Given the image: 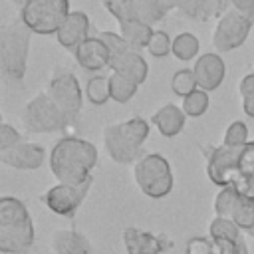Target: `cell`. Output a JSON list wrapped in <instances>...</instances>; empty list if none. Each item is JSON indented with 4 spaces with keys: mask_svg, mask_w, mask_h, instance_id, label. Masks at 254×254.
Instances as JSON below:
<instances>
[{
    "mask_svg": "<svg viewBox=\"0 0 254 254\" xmlns=\"http://www.w3.org/2000/svg\"><path fill=\"white\" fill-rule=\"evenodd\" d=\"M8 2H12V4H18V6H24V2H26V0H8Z\"/></svg>",
    "mask_w": 254,
    "mask_h": 254,
    "instance_id": "cell-39",
    "label": "cell"
},
{
    "mask_svg": "<svg viewBox=\"0 0 254 254\" xmlns=\"http://www.w3.org/2000/svg\"><path fill=\"white\" fill-rule=\"evenodd\" d=\"M238 190L234 187H222L218 190V194L214 196V212L216 216H222V218H230L232 214V208L236 206L238 202Z\"/></svg>",
    "mask_w": 254,
    "mask_h": 254,
    "instance_id": "cell-30",
    "label": "cell"
},
{
    "mask_svg": "<svg viewBox=\"0 0 254 254\" xmlns=\"http://www.w3.org/2000/svg\"><path fill=\"white\" fill-rule=\"evenodd\" d=\"M185 254H214L212 238L204 236H192L185 244Z\"/></svg>",
    "mask_w": 254,
    "mask_h": 254,
    "instance_id": "cell-36",
    "label": "cell"
},
{
    "mask_svg": "<svg viewBox=\"0 0 254 254\" xmlns=\"http://www.w3.org/2000/svg\"><path fill=\"white\" fill-rule=\"evenodd\" d=\"M69 0H26L20 8V20L32 34H58L69 16Z\"/></svg>",
    "mask_w": 254,
    "mask_h": 254,
    "instance_id": "cell-6",
    "label": "cell"
},
{
    "mask_svg": "<svg viewBox=\"0 0 254 254\" xmlns=\"http://www.w3.org/2000/svg\"><path fill=\"white\" fill-rule=\"evenodd\" d=\"M121 240L127 254H163L167 248H171V242L165 236H157L149 230H141L135 226L125 228Z\"/></svg>",
    "mask_w": 254,
    "mask_h": 254,
    "instance_id": "cell-15",
    "label": "cell"
},
{
    "mask_svg": "<svg viewBox=\"0 0 254 254\" xmlns=\"http://www.w3.org/2000/svg\"><path fill=\"white\" fill-rule=\"evenodd\" d=\"M133 179L139 190L149 198H163L175 187L171 165L161 153H145L133 163Z\"/></svg>",
    "mask_w": 254,
    "mask_h": 254,
    "instance_id": "cell-5",
    "label": "cell"
},
{
    "mask_svg": "<svg viewBox=\"0 0 254 254\" xmlns=\"http://www.w3.org/2000/svg\"><path fill=\"white\" fill-rule=\"evenodd\" d=\"M101 4L119 24H123L127 20H133V18H139L133 0H101Z\"/></svg>",
    "mask_w": 254,
    "mask_h": 254,
    "instance_id": "cell-29",
    "label": "cell"
},
{
    "mask_svg": "<svg viewBox=\"0 0 254 254\" xmlns=\"http://www.w3.org/2000/svg\"><path fill=\"white\" fill-rule=\"evenodd\" d=\"M18 143H22V135L18 133V129L12 127L10 123H2L0 125V151L10 149Z\"/></svg>",
    "mask_w": 254,
    "mask_h": 254,
    "instance_id": "cell-37",
    "label": "cell"
},
{
    "mask_svg": "<svg viewBox=\"0 0 254 254\" xmlns=\"http://www.w3.org/2000/svg\"><path fill=\"white\" fill-rule=\"evenodd\" d=\"M34 222L22 200L14 196L0 198V252L28 254L34 246Z\"/></svg>",
    "mask_w": 254,
    "mask_h": 254,
    "instance_id": "cell-2",
    "label": "cell"
},
{
    "mask_svg": "<svg viewBox=\"0 0 254 254\" xmlns=\"http://www.w3.org/2000/svg\"><path fill=\"white\" fill-rule=\"evenodd\" d=\"M46 93L52 97V101L64 111V115L69 119V123H73L81 111V103H83V95H81V87L77 77L67 71V69H56Z\"/></svg>",
    "mask_w": 254,
    "mask_h": 254,
    "instance_id": "cell-10",
    "label": "cell"
},
{
    "mask_svg": "<svg viewBox=\"0 0 254 254\" xmlns=\"http://www.w3.org/2000/svg\"><path fill=\"white\" fill-rule=\"evenodd\" d=\"M73 58L79 64V67H83L85 71H101L103 67H109V48L107 44L97 36H89L85 38L75 50H73Z\"/></svg>",
    "mask_w": 254,
    "mask_h": 254,
    "instance_id": "cell-16",
    "label": "cell"
},
{
    "mask_svg": "<svg viewBox=\"0 0 254 254\" xmlns=\"http://www.w3.org/2000/svg\"><path fill=\"white\" fill-rule=\"evenodd\" d=\"M208 105H210V97H208V91H204V89H194L190 95H187V97H183V111L187 113V117H200V115H204L206 113V109H208Z\"/></svg>",
    "mask_w": 254,
    "mask_h": 254,
    "instance_id": "cell-27",
    "label": "cell"
},
{
    "mask_svg": "<svg viewBox=\"0 0 254 254\" xmlns=\"http://www.w3.org/2000/svg\"><path fill=\"white\" fill-rule=\"evenodd\" d=\"M85 95H87L89 103H93V105L107 103L111 99V95H109V77H105L101 73L91 75L85 83Z\"/></svg>",
    "mask_w": 254,
    "mask_h": 254,
    "instance_id": "cell-24",
    "label": "cell"
},
{
    "mask_svg": "<svg viewBox=\"0 0 254 254\" xmlns=\"http://www.w3.org/2000/svg\"><path fill=\"white\" fill-rule=\"evenodd\" d=\"M252 22H254V18H250L234 8L226 10L214 24L212 46L218 52H232V50L240 48L252 30Z\"/></svg>",
    "mask_w": 254,
    "mask_h": 254,
    "instance_id": "cell-9",
    "label": "cell"
},
{
    "mask_svg": "<svg viewBox=\"0 0 254 254\" xmlns=\"http://www.w3.org/2000/svg\"><path fill=\"white\" fill-rule=\"evenodd\" d=\"M22 125L28 133H56L69 125L64 111L52 101L48 93L34 95L22 109Z\"/></svg>",
    "mask_w": 254,
    "mask_h": 254,
    "instance_id": "cell-8",
    "label": "cell"
},
{
    "mask_svg": "<svg viewBox=\"0 0 254 254\" xmlns=\"http://www.w3.org/2000/svg\"><path fill=\"white\" fill-rule=\"evenodd\" d=\"M137 8V16L147 24H157L167 16V6L163 0H133Z\"/></svg>",
    "mask_w": 254,
    "mask_h": 254,
    "instance_id": "cell-26",
    "label": "cell"
},
{
    "mask_svg": "<svg viewBox=\"0 0 254 254\" xmlns=\"http://www.w3.org/2000/svg\"><path fill=\"white\" fill-rule=\"evenodd\" d=\"M171 89H173V93L179 95V97H187V95H190L194 89H198L194 71H192V69H187V67L175 71L173 77H171Z\"/></svg>",
    "mask_w": 254,
    "mask_h": 254,
    "instance_id": "cell-28",
    "label": "cell"
},
{
    "mask_svg": "<svg viewBox=\"0 0 254 254\" xmlns=\"http://www.w3.org/2000/svg\"><path fill=\"white\" fill-rule=\"evenodd\" d=\"M230 6V0H198L200 8V22L208 18H220Z\"/></svg>",
    "mask_w": 254,
    "mask_h": 254,
    "instance_id": "cell-35",
    "label": "cell"
},
{
    "mask_svg": "<svg viewBox=\"0 0 254 254\" xmlns=\"http://www.w3.org/2000/svg\"><path fill=\"white\" fill-rule=\"evenodd\" d=\"M58 44L65 50H75L85 38H89V18L85 12L81 10H73L69 12V16L65 18V22L62 24V28L56 34Z\"/></svg>",
    "mask_w": 254,
    "mask_h": 254,
    "instance_id": "cell-18",
    "label": "cell"
},
{
    "mask_svg": "<svg viewBox=\"0 0 254 254\" xmlns=\"http://www.w3.org/2000/svg\"><path fill=\"white\" fill-rule=\"evenodd\" d=\"M167 10H179L185 18L200 22V8H198V0H163Z\"/></svg>",
    "mask_w": 254,
    "mask_h": 254,
    "instance_id": "cell-34",
    "label": "cell"
},
{
    "mask_svg": "<svg viewBox=\"0 0 254 254\" xmlns=\"http://www.w3.org/2000/svg\"><path fill=\"white\" fill-rule=\"evenodd\" d=\"M240 194V192H238ZM230 220L244 232H248L252 226H254V200L246 198V196H238V202L236 206L232 208V214H230Z\"/></svg>",
    "mask_w": 254,
    "mask_h": 254,
    "instance_id": "cell-25",
    "label": "cell"
},
{
    "mask_svg": "<svg viewBox=\"0 0 254 254\" xmlns=\"http://www.w3.org/2000/svg\"><path fill=\"white\" fill-rule=\"evenodd\" d=\"M50 248L54 254H91V242L87 236L73 228L56 230L50 238Z\"/></svg>",
    "mask_w": 254,
    "mask_h": 254,
    "instance_id": "cell-19",
    "label": "cell"
},
{
    "mask_svg": "<svg viewBox=\"0 0 254 254\" xmlns=\"http://www.w3.org/2000/svg\"><path fill=\"white\" fill-rule=\"evenodd\" d=\"M238 93L242 97V111L248 117H254V71L246 73L238 83Z\"/></svg>",
    "mask_w": 254,
    "mask_h": 254,
    "instance_id": "cell-33",
    "label": "cell"
},
{
    "mask_svg": "<svg viewBox=\"0 0 254 254\" xmlns=\"http://www.w3.org/2000/svg\"><path fill=\"white\" fill-rule=\"evenodd\" d=\"M246 234H248V236H252V238H254V226H252V228H250V230H248V232H246Z\"/></svg>",
    "mask_w": 254,
    "mask_h": 254,
    "instance_id": "cell-40",
    "label": "cell"
},
{
    "mask_svg": "<svg viewBox=\"0 0 254 254\" xmlns=\"http://www.w3.org/2000/svg\"><path fill=\"white\" fill-rule=\"evenodd\" d=\"M242 147H214L206 157V177L216 187H232L240 175L238 157Z\"/></svg>",
    "mask_w": 254,
    "mask_h": 254,
    "instance_id": "cell-11",
    "label": "cell"
},
{
    "mask_svg": "<svg viewBox=\"0 0 254 254\" xmlns=\"http://www.w3.org/2000/svg\"><path fill=\"white\" fill-rule=\"evenodd\" d=\"M30 40H32V30L22 20H14L2 26L0 30V69L6 79L22 81L26 67H28Z\"/></svg>",
    "mask_w": 254,
    "mask_h": 254,
    "instance_id": "cell-4",
    "label": "cell"
},
{
    "mask_svg": "<svg viewBox=\"0 0 254 254\" xmlns=\"http://www.w3.org/2000/svg\"><path fill=\"white\" fill-rule=\"evenodd\" d=\"M0 161L6 167L18 169V171H36L46 161V151L42 145L36 143H18L10 149L0 151Z\"/></svg>",
    "mask_w": 254,
    "mask_h": 254,
    "instance_id": "cell-14",
    "label": "cell"
},
{
    "mask_svg": "<svg viewBox=\"0 0 254 254\" xmlns=\"http://www.w3.org/2000/svg\"><path fill=\"white\" fill-rule=\"evenodd\" d=\"M99 38L109 48V56H111L109 58V67H111V71L135 81L137 85H141L147 79V73H149V65H147L145 58L137 50H133L121 38V34L99 32Z\"/></svg>",
    "mask_w": 254,
    "mask_h": 254,
    "instance_id": "cell-7",
    "label": "cell"
},
{
    "mask_svg": "<svg viewBox=\"0 0 254 254\" xmlns=\"http://www.w3.org/2000/svg\"><path fill=\"white\" fill-rule=\"evenodd\" d=\"M185 119H187V113L183 111V107H179L175 103H165L151 115V123L157 127V131L163 137L179 135L185 127Z\"/></svg>",
    "mask_w": 254,
    "mask_h": 254,
    "instance_id": "cell-20",
    "label": "cell"
},
{
    "mask_svg": "<svg viewBox=\"0 0 254 254\" xmlns=\"http://www.w3.org/2000/svg\"><path fill=\"white\" fill-rule=\"evenodd\" d=\"M230 6L250 18H254V0H230Z\"/></svg>",
    "mask_w": 254,
    "mask_h": 254,
    "instance_id": "cell-38",
    "label": "cell"
},
{
    "mask_svg": "<svg viewBox=\"0 0 254 254\" xmlns=\"http://www.w3.org/2000/svg\"><path fill=\"white\" fill-rule=\"evenodd\" d=\"M198 40L190 32H181L173 38V56L181 62H189L198 54Z\"/></svg>",
    "mask_w": 254,
    "mask_h": 254,
    "instance_id": "cell-23",
    "label": "cell"
},
{
    "mask_svg": "<svg viewBox=\"0 0 254 254\" xmlns=\"http://www.w3.org/2000/svg\"><path fill=\"white\" fill-rule=\"evenodd\" d=\"M248 143V127L244 121H232L226 127V133L222 137V145L226 147H242Z\"/></svg>",
    "mask_w": 254,
    "mask_h": 254,
    "instance_id": "cell-32",
    "label": "cell"
},
{
    "mask_svg": "<svg viewBox=\"0 0 254 254\" xmlns=\"http://www.w3.org/2000/svg\"><path fill=\"white\" fill-rule=\"evenodd\" d=\"M192 71H194V77H196V83L200 89L204 91H214L220 87V83L224 81V75H226V65H224V60L210 52V54H202L194 65H192Z\"/></svg>",
    "mask_w": 254,
    "mask_h": 254,
    "instance_id": "cell-17",
    "label": "cell"
},
{
    "mask_svg": "<svg viewBox=\"0 0 254 254\" xmlns=\"http://www.w3.org/2000/svg\"><path fill=\"white\" fill-rule=\"evenodd\" d=\"M149 137V123L141 117H131L121 123H109L103 129V145L111 161L119 165L137 163L143 153V143Z\"/></svg>",
    "mask_w": 254,
    "mask_h": 254,
    "instance_id": "cell-3",
    "label": "cell"
},
{
    "mask_svg": "<svg viewBox=\"0 0 254 254\" xmlns=\"http://www.w3.org/2000/svg\"><path fill=\"white\" fill-rule=\"evenodd\" d=\"M153 26L143 22L141 18H133V20H127L123 24H119V34L121 38L133 48V50H139V48H147L151 36H153Z\"/></svg>",
    "mask_w": 254,
    "mask_h": 254,
    "instance_id": "cell-21",
    "label": "cell"
},
{
    "mask_svg": "<svg viewBox=\"0 0 254 254\" xmlns=\"http://www.w3.org/2000/svg\"><path fill=\"white\" fill-rule=\"evenodd\" d=\"M50 171L64 185L91 183V171L97 165V149L93 143L79 137H64L54 143L50 157Z\"/></svg>",
    "mask_w": 254,
    "mask_h": 254,
    "instance_id": "cell-1",
    "label": "cell"
},
{
    "mask_svg": "<svg viewBox=\"0 0 254 254\" xmlns=\"http://www.w3.org/2000/svg\"><path fill=\"white\" fill-rule=\"evenodd\" d=\"M230 218L216 216L208 226V236L214 244V254H248L246 240Z\"/></svg>",
    "mask_w": 254,
    "mask_h": 254,
    "instance_id": "cell-13",
    "label": "cell"
},
{
    "mask_svg": "<svg viewBox=\"0 0 254 254\" xmlns=\"http://www.w3.org/2000/svg\"><path fill=\"white\" fill-rule=\"evenodd\" d=\"M147 52L153 56V58H165L169 54H173V40L169 38L167 32L163 30H155L149 44H147Z\"/></svg>",
    "mask_w": 254,
    "mask_h": 254,
    "instance_id": "cell-31",
    "label": "cell"
},
{
    "mask_svg": "<svg viewBox=\"0 0 254 254\" xmlns=\"http://www.w3.org/2000/svg\"><path fill=\"white\" fill-rule=\"evenodd\" d=\"M107 77H109V95H111L113 101L127 103L137 93L139 85L135 81H131V79H127V77H123L115 71H111V75H107Z\"/></svg>",
    "mask_w": 254,
    "mask_h": 254,
    "instance_id": "cell-22",
    "label": "cell"
},
{
    "mask_svg": "<svg viewBox=\"0 0 254 254\" xmlns=\"http://www.w3.org/2000/svg\"><path fill=\"white\" fill-rule=\"evenodd\" d=\"M89 187H91V183H83V185L58 183L42 194V202L52 212H56L60 216H73L77 212V208L81 206L83 198L87 196Z\"/></svg>",
    "mask_w": 254,
    "mask_h": 254,
    "instance_id": "cell-12",
    "label": "cell"
}]
</instances>
